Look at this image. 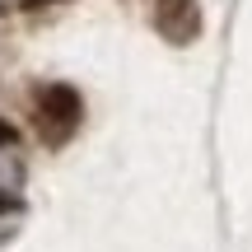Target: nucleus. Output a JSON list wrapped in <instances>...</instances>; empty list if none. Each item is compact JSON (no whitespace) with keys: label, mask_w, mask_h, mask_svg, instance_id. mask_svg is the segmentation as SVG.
<instances>
[{"label":"nucleus","mask_w":252,"mask_h":252,"mask_svg":"<svg viewBox=\"0 0 252 252\" xmlns=\"http://www.w3.org/2000/svg\"><path fill=\"white\" fill-rule=\"evenodd\" d=\"M154 28H159L173 47H187L191 37L201 33L196 0H154Z\"/></svg>","instance_id":"f257e3e1"},{"label":"nucleus","mask_w":252,"mask_h":252,"mask_svg":"<svg viewBox=\"0 0 252 252\" xmlns=\"http://www.w3.org/2000/svg\"><path fill=\"white\" fill-rule=\"evenodd\" d=\"M80 112H84L80 89H70V84H47V89H42V117L70 126V122H80Z\"/></svg>","instance_id":"f03ea898"},{"label":"nucleus","mask_w":252,"mask_h":252,"mask_svg":"<svg viewBox=\"0 0 252 252\" xmlns=\"http://www.w3.org/2000/svg\"><path fill=\"white\" fill-rule=\"evenodd\" d=\"M14 140H19V131L9 122H0V145H14Z\"/></svg>","instance_id":"7ed1b4c3"}]
</instances>
